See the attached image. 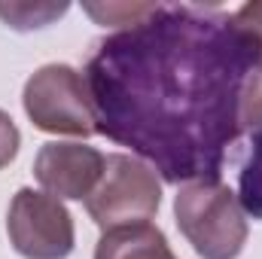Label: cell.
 <instances>
[{
  "label": "cell",
  "mask_w": 262,
  "mask_h": 259,
  "mask_svg": "<svg viewBox=\"0 0 262 259\" xmlns=\"http://www.w3.org/2000/svg\"><path fill=\"white\" fill-rule=\"evenodd\" d=\"M256 70L247 34L220 6L152 3L104 37L85 82L98 134L131 146L165 183H220L238 143L241 95Z\"/></svg>",
  "instance_id": "6da1fadb"
},
{
  "label": "cell",
  "mask_w": 262,
  "mask_h": 259,
  "mask_svg": "<svg viewBox=\"0 0 262 259\" xmlns=\"http://www.w3.org/2000/svg\"><path fill=\"white\" fill-rule=\"evenodd\" d=\"M174 217L201 259H238L247 244V213L223 180L183 183L174 195Z\"/></svg>",
  "instance_id": "7a4b0ae2"
},
{
  "label": "cell",
  "mask_w": 262,
  "mask_h": 259,
  "mask_svg": "<svg viewBox=\"0 0 262 259\" xmlns=\"http://www.w3.org/2000/svg\"><path fill=\"white\" fill-rule=\"evenodd\" d=\"M98 25H113V28H131V25H137L149 9H152V3H85L82 6Z\"/></svg>",
  "instance_id": "30bf717a"
},
{
  "label": "cell",
  "mask_w": 262,
  "mask_h": 259,
  "mask_svg": "<svg viewBox=\"0 0 262 259\" xmlns=\"http://www.w3.org/2000/svg\"><path fill=\"white\" fill-rule=\"evenodd\" d=\"M262 128V70H253L241 95V131L253 134Z\"/></svg>",
  "instance_id": "8fae6325"
},
{
  "label": "cell",
  "mask_w": 262,
  "mask_h": 259,
  "mask_svg": "<svg viewBox=\"0 0 262 259\" xmlns=\"http://www.w3.org/2000/svg\"><path fill=\"white\" fill-rule=\"evenodd\" d=\"M18 146H21V134L15 128L12 116H9L6 110H0V168H6V165L15 159Z\"/></svg>",
  "instance_id": "4fadbf2b"
},
{
  "label": "cell",
  "mask_w": 262,
  "mask_h": 259,
  "mask_svg": "<svg viewBox=\"0 0 262 259\" xmlns=\"http://www.w3.org/2000/svg\"><path fill=\"white\" fill-rule=\"evenodd\" d=\"M95 259H177L165 232L152 223L143 226H128V229H116V232H104Z\"/></svg>",
  "instance_id": "52a82bcc"
},
{
  "label": "cell",
  "mask_w": 262,
  "mask_h": 259,
  "mask_svg": "<svg viewBox=\"0 0 262 259\" xmlns=\"http://www.w3.org/2000/svg\"><path fill=\"white\" fill-rule=\"evenodd\" d=\"M162 204V183L156 171L137 156L113 153L104 162V177L85 198V210L101 232L143 226Z\"/></svg>",
  "instance_id": "3957f363"
},
{
  "label": "cell",
  "mask_w": 262,
  "mask_h": 259,
  "mask_svg": "<svg viewBox=\"0 0 262 259\" xmlns=\"http://www.w3.org/2000/svg\"><path fill=\"white\" fill-rule=\"evenodd\" d=\"M6 235L12 250L25 259H67L76 241L70 210L49 192H37L31 186L12 195Z\"/></svg>",
  "instance_id": "5b68a950"
},
{
  "label": "cell",
  "mask_w": 262,
  "mask_h": 259,
  "mask_svg": "<svg viewBox=\"0 0 262 259\" xmlns=\"http://www.w3.org/2000/svg\"><path fill=\"white\" fill-rule=\"evenodd\" d=\"M232 15H235L238 28H241V31L247 34V40H250L256 70H262V0H250V3H244V6H238Z\"/></svg>",
  "instance_id": "7c38bea8"
},
{
  "label": "cell",
  "mask_w": 262,
  "mask_h": 259,
  "mask_svg": "<svg viewBox=\"0 0 262 259\" xmlns=\"http://www.w3.org/2000/svg\"><path fill=\"white\" fill-rule=\"evenodd\" d=\"M107 156L85 143H43L34 159V177L52 198L85 201L104 177Z\"/></svg>",
  "instance_id": "8992f818"
},
{
  "label": "cell",
  "mask_w": 262,
  "mask_h": 259,
  "mask_svg": "<svg viewBox=\"0 0 262 259\" xmlns=\"http://www.w3.org/2000/svg\"><path fill=\"white\" fill-rule=\"evenodd\" d=\"M238 201L247 217L262 220V128L250 134V153L238 171Z\"/></svg>",
  "instance_id": "ba28073f"
},
{
  "label": "cell",
  "mask_w": 262,
  "mask_h": 259,
  "mask_svg": "<svg viewBox=\"0 0 262 259\" xmlns=\"http://www.w3.org/2000/svg\"><path fill=\"white\" fill-rule=\"evenodd\" d=\"M67 3H0V18L15 31L43 28L52 18L64 15Z\"/></svg>",
  "instance_id": "9c48e42d"
},
{
  "label": "cell",
  "mask_w": 262,
  "mask_h": 259,
  "mask_svg": "<svg viewBox=\"0 0 262 259\" xmlns=\"http://www.w3.org/2000/svg\"><path fill=\"white\" fill-rule=\"evenodd\" d=\"M21 104L34 128L46 134H98V119L89 95V82L70 64H46L25 82Z\"/></svg>",
  "instance_id": "277c9868"
}]
</instances>
